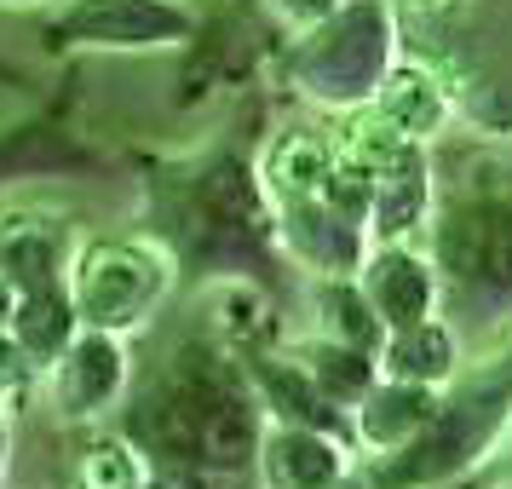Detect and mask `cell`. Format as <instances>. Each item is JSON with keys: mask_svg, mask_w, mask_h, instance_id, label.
Listing matches in <instances>:
<instances>
[{"mask_svg": "<svg viewBox=\"0 0 512 489\" xmlns=\"http://www.w3.org/2000/svg\"><path fill=\"white\" fill-rule=\"evenodd\" d=\"M392 58V12L380 0H340L288 47V75L323 104H357L380 93Z\"/></svg>", "mask_w": 512, "mask_h": 489, "instance_id": "3", "label": "cell"}, {"mask_svg": "<svg viewBox=\"0 0 512 489\" xmlns=\"http://www.w3.org/2000/svg\"><path fill=\"white\" fill-rule=\"evenodd\" d=\"M409 6H415V12H438L443 0H409Z\"/></svg>", "mask_w": 512, "mask_h": 489, "instance_id": "16", "label": "cell"}, {"mask_svg": "<svg viewBox=\"0 0 512 489\" xmlns=\"http://www.w3.org/2000/svg\"><path fill=\"white\" fill-rule=\"evenodd\" d=\"M139 443L121 432L116 443H93L81 455V489H139Z\"/></svg>", "mask_w": 512, "mask_h": 489, "instance_id": "14", "label": "cell"}, {"mask_svg": "<svg viewBox=\"0 0 512 489\" xmlns=\"http://www.w3.org/2000/svg\"><path fill=\"white\" fill-rule=\"evenodd\" d=\"M150 196L156 242L185 259L190 277H259L282 219L271 213L265 179L236 150L150 179Z\"/></svg>", "mask_w": 512, "mask_h": 489, "instance_id": "2", "label": "cell"}, {"mask_svg": "<svg viewBox=\"0 0 512 489\" xmlns=\"http://www.w3.org/2000/svg\"><path fill=\"white\" fill-rule=\"evenodd\" d=\"M121 432L173 478H242L265 455V397L254 374L213 340H185L144 380Z\"/></svg>", "mask_w": 512, "mask_h": 489, "instance_id": "1", "label": "cell"}, {"mask_svg": "<svg viewBox=\"0 0 512 489\" xmlns=\"http://www.w3.org/2000/svg\"><path fill=\"white\" fill-rule=\"evenodd\" d=\"M190 35H196V24L173 0H75L70 12L52 18L47 29L52 47H98V52L179 47Z\"/></svg>", "mask_w": 512, "mask_h": 489, "instance_id": "6", "label": "cell"}, {"mask_svg": "<svg viewBox=\"0 0 512 489\" xmlns=\"http://www.w3.org/2000/svg\"><path fill=\"white\" fill-rule=\"evenodd\" d=\"M426 213H432V179H426V156H420V144H403L392 162H386V173L374 179L369 236L392 242V236L415 231Z\"/></svg>", "mask_w": 512, "mask_h": 489, "instance_id": "10", "label": "cell"}, {"mask_svg": "<svg viewBox=\"0 0 512 489\" xmlns=\"http://www.w3.org/2000/svg\"><path fill=\"white\" fill-rule=\"evenodd\" d=\"M443 110H449L443 87L426 70H415V64H409V70H392L380 81V116L392 121L403 139H426L443 121Z\"/></svg>", "mask_w": 512, "mask_h": 489, "instance_id": "13", "label": "cell"}, {"mask_svg": "<svg viewBox=\"0 0 512 489\" xmlns=\"http://www.w3.org/2000/svg\"><path fill=\"white\" fill-rule=\"evenodd\" d=\"M386 374L392 380H415V386H438L443 374H455V334L443 323H415L386 334Z\"/></svg>", "mask_w": 512, "mask_h": 489, "instance_id": "11", "label": "cell"}, {"mask_svg": "<svg viewBox=\"0 0 512 489\" xmlns=\"http://www.w3.org/2000/svg\"><path fill=\"white\" fill-rule=\"evenodd\" d=\"M167 259L173 254L150 248V242H93V248H81L70 265V300L81 311V328H110V334L139 328L173 282Z\"/></svg>", "mask_w": 512, "mask_h": 489, "instance_id": "5", "label": "cell"}, {"mask_svg": "<svg viewBox=\"0 0 512 489\" xmlns=\"http://www.w3.org/2000/svg\"><path fill=\"white\" fill-rule=\"evenodd\" d=\"M357 282H363V294H369L374 317L386 323V334H392V328L426 323V317L438 311V294H443L438 271L420 254H409V248H392V242L357 271Z\"/></svg>", "mask_w": 512, "mask_h": 489, "instance_id": "8", "label": "cell"}, {"mask_svg": "<svg viewBox=\"0 0 512 489\" xmlns=\"http://www.w3.org/2000/svg\"><path fill=\"white\" fill-rule=\"evenodd\" d=\"M449 305L501 311L512 305V190H472L438 219L432 236Z\"/></svg>", "mask_w": 512, "mask_h": 489, "instance_id": "4", "label": "cell"}, {"mask_svg": "<svg viewBox=\"0 0 512 489\" xmlns=\"http://www.w3.org/2000/svg\"><path fill=\"white\" fill-rule=\"evenodd\" d=\"M127 392V351H121V334L110 328H81L64 357L52 363V397L70 420L104 415L110 403H121Z\"/></svg>", "mask_w": 512, "mask_h": 489, "instance_id": "7", "label": "cell"}, {"mask_svg": "<svg viewBox=\"0 0 512 489\" xmlns=\"http://www.w3.org/2000/svg\"><path fill=\"white\" fill-rule=\"evenodd\" d=\"M259 466H265L271 489H340V478H346V438H334L323 426L271 420Z\"/></svg>", "mask_w": 512, "mask_h": 489, "instance_id": "9", "label": "cell"}, {"mask_svg": "<svg viewBox=\"0 0 512 489\" xmlns=\"http://www.w3.org/2000/svg\"><path fill=\"white\" fill-rule=\"evenodd\" d=\"M0 461H6V403H0Z\"/></svg>", "mask_w": 512, "mask_h": 489, "instance_id": "15", "label": "cell"}, {"mask_svg": "<svg viewBox=\"0 0 512 489\" xmlns=\"http://www.w3.org/2000/svg\"><path fill=\"white\" fill-rule=\"evenodd\" d=\"M93 150H75L58 127H6L0 133V185L24 179V173H64V167H87Z\"/></svg>", "mask_w": 512, "mask_h": 489, "instance_id": "12", "label": "cell"}]
</instances>
